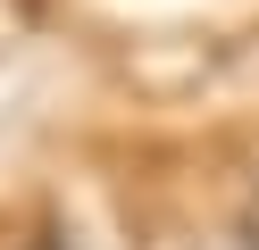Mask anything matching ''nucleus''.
Returning <instances> with one entry per match:
<instances>
[{"label":"nucleus","mask_w":259,"mask_h":250,"mask_svg":"<svg viewBox=\"0 0 259 250\" xmlns=\"http://www.w3.org/2000/svg\"><path fill=\"white\" fill-rule=\"evenodd\" d=\"M242 233H251V250H259V200H251V225H242Z\"/></svg>","instance_id":"nucleus-1"}]
</instances>
